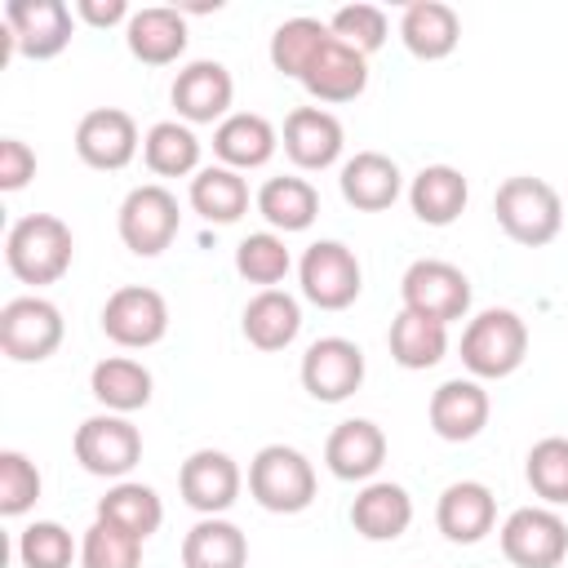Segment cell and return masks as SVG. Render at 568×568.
Segmentation results:
<instances>
[{
    "instance_id": "obj_1",
    "label": "cell",
    "mask_w": 568,
    "mask_h": 568,
    "mask_svg": "<svg viewBox=\"0 0 568 568\" xmlns=\"http://www.w3.org/2000/svg\"><path fill=\"white\" fill-rule=\"evenodd\" d=\"M75 235L53 213H27L4 235V262L22 284H58L71 271Z\"/></svg>"
},
{
    "instance_id": "obj_2",
    "label": "cell",
    "mask_w": 568,
    "mask_h": 568,
    "mask_svg": "<svg viewBox=\"0 0 568 568\" xmlns=\"http://www.w3.org/2000/svg\"><path fill=\"white\" fill-rule=\"evenodd\" d=\"M493 213H497V226L524 244V248H541L559 235L564 226V200L559 191L546 182V178H532V173H515L497 186L493 195Z\"/></svg>"
},
{
    "instance_id": "obj_3",
    "label": "cell",
    "mask_w": 568,
    "mask_h": 568,
    "mask_svg": "<svg viewBox=\"0 0 568 568\" xmlns=\"http://www.w3.org/2000/svg\"><path fill=\"white\" fill-rule=\"evenodd\" d=\"M528 355V324L510 306H488L466 320L462 328V364L475 382H501L510 377Z\"/></svg>"
},
{
    "instance_id": "obj_4",
    "label": "cell",
    "mask_w": 568,
    "mask_h": 568,
    "mask_svg": "<svg viewBox=\"0 0 568 568\" xmlns=\"http://www.w3.org/2000/svg\"><path fill=\"white\" fill-rule=\"evenodd\" d=\"M248 497L271 515H297L315 501V466L293 444H266L248 462Z\"/></svg>"
},
{
    "instance_id": "obj_5",
    "label": "cell",
    "mask_w": 568,
    "mask_h": 568,
    "mask_svg": "<svg viewBox=\"0 0 568 568\" xmlns=\"http://www.w3.org/2000/svg\"><path fill=\"white\" fill-rule=\"evenodd\" d=\"M115 226H120V240L129 253L138 257H160L178 226H182V209H178V195L160 182H142L133 186L124 200H120V213H115Z\"/></svg>"
},
{
    "instance_id": "obj_6",
    "label": "cell",
    "mask_w": 568,
    "mask_h": 568,
    "mask_svg": "<svg viewBox=\"0 0 568 568\" xmlns=\"http://www.w3.org/2000/svg\"><path fill=\"white\" fill-rule=\"evenodd\" d=\"M62 333H67L62 311L40 293H22V297H9L0 306V351L13 364L49 359L62 346Z\"/></svg>"
},
{
    "instance_id": "obj_7",
    "label": "cell",
    "mask_w": 568,
    "mask_h": 568,
    "mask_svg": "<svg viewBox=\"0 0 568 568\" xmlns=\"http://www.w3.org/2000/svg\"><path fill=\"white\" fill-rule=\"evenodd\" d=\"M302 297L320 311H346L364 288V266L342 240H315L297 262Z\"/></svg>"
},
{
    "instance_id": "obj_8",
    "label": "cell",
    "mask_w": 568,
    "mask_h": 568,
    "mask_svg": "<svg viewBox=\"0 0 568 568\" xmlns=\"http://www.w3.org/2000/svg\"><path fill=\"white\" fill-rule=\"evenodd\" d=\"M75 462L98 479H124L142 462V430L124 413H93L75 426Z\"/></svg>"
},
{
    "instance_id": "obj_9",
    "label": "cell",
    "mask_w": 568,
    "mask_h": 568,
    "mask_svg": "<svg viewBox=\"0 0 568 568\" xmlns=\"http://www.w3.org/2000/svg\"><path fill=\"white\" fill-rule=\"evenodd\" d=\"M501 555L515 568H559L568 559V524L555 506H519L497 528Z\"/></svg>"
},
{
    "instance_id": "obj_10",
    "label": "cell",
    "mask_w": 568,
    "mask_h": 568,
    "mask_svg": "<svg viewBox=\"0 0 568 568\" xmlns=\"http://www.w3.org/2000/svg\"><path fill=\"white\" fill-rule=\"evenodd\" d=\"M399 297H404V311L453 324V320H466L470 311V280L462 266L444 257H417L399 280Z\"/></svg>"
},
{
    "instance_id": "obj_11",
    "label": "cell",
    "mask_w": 568,
    "mask_h": 568,
    "mask_svg": "<svg viewBox=\"0 0 568 568\" xmlns=\"http://www.w3.org/2000/svg\"><path fill=\"white\" fill-rule=\"evenodd\" d=\"M75 13L62 0H9L4 4V40L22 58H58L71 44Z\"/></svg>"
},
{
    "instance_id": "obj_12",
    "label": "cell",
    "mask_w": 568,
    "mask_h": 568,
    "mask_svg": "<svg viewBox=\"0 0 568 568\" xmlns=\"http://www.w3.org/2000/svg\"><path fill=\"white\" fill-rule=\"evenodd\" d=\"M102 333L124 351H146L169 333V302L146 284H124L102 306Z\"/></svg>"
},
{
    "instance_id": "obj_13",
    "label": "cell",
    "mask_w": 568,
    "mask_h": 568,
    "mask_svg": "<svg viewBox=\"0 0 568 568\" xmlns=\"http://www.w3.org/2000/svg\"><path fill=\"white\" fill-rule=\"evenodd\" d=\"M302 390L320 404H342L364 386V351L351 337H315L302 355Z\"/></svg>"
},
{
    "instance_id": "obj_14",
    "label": "cell",
    "mask_w": 568,
    "mask_h": 568,
    "mask_svg": "<svg viewBox=\"0 0 568 568\" xmlns=\"http://www.w3.org/2000/svg\"><path fill=\"white\" fill-rule=\"evenodd\" d=\"M142 138H138V120L120 106H93L80 115L75 124V155L89 164V169H102V173H120L124 164H133Z\"/></svg>"
},
{
    "instance_id": "obj_15",
    "label": "cell",
    "mask_w": 568,
    "mask_h": 568,
    "mask_svg": "<svg viewBox=\"0 0 568 568\" xmlns=\"http://www.w3.org/2000/svg\"><path fill=\"white\" fill-rule=\"evenodd\" d=\"M178 488L195 515H226L244 488V475H240V462L231 453L195 448L178 470Z\"/></svg>"
},
{
    "instance_id": "obj_16",
    "label": "cell",
    "mask_w": 568,
    "mask_h": 568,
    "mask_svg": "<svg viewBox=\"0 0 568 568\" xmlns=\"http://www.w3.org/2000/svg\"><path fill=\"white\" fill-rule=\"evenodd\" d=\"M169 98H173V111H178L182 124H213V120L222 124V120L231 115L235 80H231V71H226L222 62L195 58V62H186V67L173 75Z\"/></svg>"
},
{
    "instance_id": "obj_17",
    "label": "cell",
    "mask_w": 568,
    "mask_h": 568,
    "mask_svg": "<svg viewBox=\"0 0 568 568\" xmlns=\"http://www.w3.org/2000/svg\"><path fill=\"white\" fill-rule=\"evenodd\" d=\"M488 413H493V399L484 390V382L475 377H448L430 390V404H426V417H430V430L448 444H466L475 439L484 426H488Z\"/></svg>"
},
{
    "instance_id": "obj_18",
    "label": "cell",
    "mask_w": 568,
    "mask_h": 568,
    "mask_svg": "<svg viewBox=\"0 0 568 568\" xmlns=\"http://www.w3.org/2000/svg\"><path fill=\"white\" fill-rule=\"evenodd\" d=\"M280 142H284V155H288L297 169L320 173V169L337 164V155H342V146H346V129H342V120H337L333 111H324V106H293V111L284 115Z\"/></svg>"
},
{
    "instance_id": "obj_19",
    "label": "cell",
    "mask_w": 568,
    "mask_h": 568,
    "mask_svg": "<svg viewBox=\"0 0 568 568\" xmlns=\"http://www.w3.org/2000/svg\"><path fill=\"white\" fill-rule=\"evenodd\" d=\"M382 462H386V430L368 417H346L324 439V466L337 479L368 484L382 470Z\"/></svg>"
},
{
    "instance_id": "obj_20",
    "label": "cell",
    "mask_w": 568,
    "mask_h": 568,
    "mask_svg": "<svg viewBox=\"0 0 568 568\" xmlns=\"http://www.w3.org/2000/svg\"><path fill=\"white\" fill-rule=\"evenodd\" d=\"M435 524L453 546H475L497 524V497L479 479H457L435 501Z\"/></svg>"
},
{
    "instance_id": "obj_21",
    "label": "cell",
    "mask_w": 568,
    "mask_h": 568,
    "mask_svg": "<svg viewBox=\"0 0 568 568\" xmlns=\"http://www.w3.org/2000/svg\"><path fill=\"white\" fill-rule=\"evenodd\" d=\"M302 89L315 102H355L368 89V58L337 36L315 53V62L302 71Z\"/></svg>"
},
{
    "instance_id": "obj_22",
    "label": "cell",
    "mask_w": 568,
    "mask_h": 568,
    "mask_svg": "<svg viewBox=\"0 0 568 568\" xmlns=\"http://www.w3.org/2000/svg\"><path fill=\"white\" fill-rule=\"evenodd\" d=\"M408 524H413V497L404 484L368 479L351 501V528L364 541H395L408 532Z\"/></svg>"
},
{
    "instance_id": "obj_23",
    "label": "cell",
    "mask_w": 568,
    "mask_h": 568,
    "mask_svg": "<svg viewBox=\"0 0 568 568\" xmlns=\"http://www.w3.org/2000/svg\"><path fill=\"white\" fill-rule=\"evenodd\" d=\"M124 44L146 67L178 62L186 53V18H182V9H169V4L133 9V18L124 22Z\"/></svg>"
},
{
    "instance_id": "obj_24",
    "label": "cell",
    "mask_w": 568,
    "mask_h": 568,
    "mask_svg": "<svg viewBox=\"0 0 568 568\" xmlns=\"http://www.w3.org/2000/svg\"><path fill=\"white\" fill-rule=\"evenodd\" d=\"M337 186H342V200H346L351 209L382 213V209H390V204L399 200L404 173H399V164H395L390 155H382V151H355V155L342 164Z\"/></svg>"
},
{
    "instance_id": "obj_25",
    "label": "cell",
    "mask_w": 568,
    "mask_h": 568,
    "mask_svg": "<svg viewBox=\"0 0 568 568\" xmlns=\"http://www.w3.org/2000/svg\"><path fill=\"white\" fill-rule=\"evenodd\" d=\"M399 40L413 58L422 62H439L462 44V18L453 4L444 0H413L399 13Z\"/></svg>"
},
{
    "instance_id": "obj_26",
    "label": "cell",
    "mask_w": 568,
    "mask_h": 568,
    "mask_svg": "<svg viewBox=\"0 0 568 568\" xmlns=\"http://www.w3.org/2000/svg\"><path fill=\"white\" fill-rule=\"evenodd\" d=\"M275 146H280V133H275V124H271L266 115H257V111H231V115L213 129V155H217L226 169H235V173L262 169V164L275 155Z\"/></svg>"
},
{
    "instance_id": "obj_27",
    "label": "cell",
    "mask_w": 568,
    "mask_h": 568,
    "mask_svg": "<svg viewBox=\"0 0 568 568\" xmlns=\"http://www.w3.org/2000/svg\"><path fill=\"white\" fill-rule=\"evenodd\" d=\"M240 328H244L248 346H257V351H284L302 333V306L284 288H257L248 297L244 315H240Z\"/></svg>"
},
{
    "instance_id": "obj_28",
    "label": "cell",
    "mask_w": 568,
    "mask_h": 568,
    "mask_svg": "<svg viewBox=\"0 0 568 568\" xmlns=\"http://www.w3.org/2000/svg\"><path fill=\"white\" fill-rule=\"evenodd\" d=\"M182 568H248V537L222 515H200L182 537Z\"/></svg>"
},
{
    "instance_id": "obj_29",
    "label": "cell",
    "mask_w": 568,
    "mask_h": 568,
    "mask_svg": "<svg viewBox=\"0 0 568 568\" xmlns=\"http://www.w3.org/2000/svg\"><path fill=\"white\" fill-rule=\"evenodd\" d=\"M466 200H470V186L453 164H426L408 182V204L426 226H453L466 213Z\"/></svg>"
},
{
    "instance_id": "obj_30",
    "label": "cell",
    "mask_w": 568,
    "mask_h": 568,
    "mask_svg": "<svg viewBox=\"0 0 568 568\" xmlns=\"http://www.w3.org/2000/svg\"><path fill=\"white\" fill-rule=\"evenodd\" d=\"M151 368L142 359H129V355H106L93 364L89 373V390L93 399L106 408V413H138L151 404Z\"/></svg>"
},
{
    "instance_id": "obj_31",
    "label": "cell",
    "mask_w": 568,
    "mask_h": 568,
    "mask_svg": "<svg viewBox=\"0 0 568 568\" xmlns=\"http://www.w3.org/2000/svg\"><path fill=\"white\" fill-rule=\"evenodd\" d=\"M257 213L266 217L271 231L280 235H293V231H306L315 217H320V191L306 182V178H266L262 191H257Z\"/></svg>"
},
{
    "instance_id": "obj_32",
    "label": "cell",
    "mask_w": 568,
    "mask_h": 568,
    "mask_svg": "<svg viewBox=\"0 0 568 568\" xmlns=\"http://www.w3.org/2000/svg\"><path fill=\"white\" fill-rule=\"evenodd\" d=\"M98 519L133 532L138 541H146L160 524H164V501L151 484H138V479H115L106 488V497H98Z\"/></svg>"
},
{
    "instance_id": "obj_33",
    "label": "cell",
    "mask_w": 568,
    "mask_h": 568,
    "mask_svg": "<svg viewBox=\"0 0 568 568\" xmlns=\"http://www.w3.org/2000/svg\"><path fill=\"white\" fill-rule=\"evenodd\" d=\"M386 346H390V359L399 368H435L448 351V324L439 320H426L417 311H399L390 320V333H386Z\"/></svg>"
},
{
    "instance_id": "obj_34",
    "label": "cell",
    "mask_w": 568,
    "mask_h": 568,
    "mask_svg": "<svg viewBox=\"0 0 568 568\" xmlns=\"http://www.w3.org/2000/svg\"><path fill=\"white\" fill-rule=\"evenodd\" d=\"M191 209L204 217V222H217V226H231L248 213V182L226 169V164H209L191 178Z\"/></svg>"
},
{
    "instance_id": "obj_35",
    "label": "cell",
    "mask_w": 568,
    "mask_h": 568,
    "mask_svg": "<svg viewBox=\"0 0 568 568\" xmlns=\"http://www.w3.org/2000/svg\"><path fill=\"white\" fill-rule=\"evenodd\" d=\"M142 160L155 178H186L200 173V138L182 120H160L142 138Z\"/></svg>"
},
{
    "instance_id": "obj_36",
    "label": "cell",
    "mask_w": 568,
    "mask_h": 568,
    "mask_svg": "<svg viewBox=\"0 0 568 568\" xmlns=\"http://www.w3.org/2000/svg\"><path fill=\"white\" fill-rule=\"evenodd\" d=\"M328 40H333L328 22H320V18H288V22L275 27L266 53H271V67H275L280 75L302 80V71L315 62V53H320Z\"/></svg>"
},
{
    "instance_id": "obj_37",
    "label": "cell",
    "mask_w": 568,
    "mask_h": 568,
    "mask_svg": "<svg viewBox=\"0 0 568 568\" xmlns=\"http://www.w3.org/2000/svg\"><path fill=\"white\" fill-rule=\"evenodd\" d=\"M524 479L541 506H568V435H546L524 457Z\"/></svg>"
},
{
    "instance_id": "obj_38",
    "label": "cell",
    "mask_w": 568,
    "mask_h": 568,
    "mask_svg": "<svg viewBox=\"0 0 568 568\" xmlns=\"http://www.w3.org/2000/svg\"><path fill=\"white\" fill-rule=\"evenodd\" d=\"M293 257H288V244L280 231H253L240 240L235 248V271L248 280V284H262V288H275L284 275H288Z\"/></svg>"
},
{
    "instance_id": "obj_39",
    "label": "cell",
    "mask_w": 568,
    "mask_h": 568,
    "mask_svg": "<svg viewBox=\"0 0 568 568\" xmlns=\"http://www.w3.org/2000/svg\"><path fill=\"white\" fill-rule=\"evenodd\" d=\"M80 568H142V541L93 515L80 537Z\"/></svg>"
},
{
    "instance_id": "obj_40",
    "label": "cell",
    "mask_w": 568,
    "mask_h": 568,
    "mask_svg": "<svg viewBox=\"0 0 568 568\" xmlns=\"http://www.w3.org/2000/svg\"><path fill=\"white\" fill-rule=\"evenodd\" d=\"M80 555V546L71 541V532L58 519H36L18 532V559L22 568H71V559Z\"/></svg>"
},
{
    "instance_id": "obj_41",
    "label": "cell",
    "mask_w": 568,
    "mask_h": 568,
    "mask_svg": "<svg viewBox=\"0 0 568 568\" xmlns=\"http://www.w3.org/2000/svg\"><path fill=\"white\" fill-rule=\"evenodd\" d=\"M40 488H44V479H40L36 462L18 448H4L0 453V515H9V519L27 515L40 501Z\"/></svg>"
},
{
    "instance_id": "obj_42",
    "label": "cell",
    "mask_w": 568,
    "mask_h": 568,
    "mask_svg": "<svg viewBox=\"0 0 568 568\" xmlns=\"http://www.w3.org/2000/svg\"><path fill=\"white\" fill-rule=\"evenodd\" d=\"M328 31H333L342 44H351V49H359V53L368 58V53H377V49L386 44L390 22H386V13H382L377 4H342V9L328 18Z\"/></svg>"
},
{
    "instance_id": "obj_43",
    "label": "cell",
    "mask_w": 568,
    "mask_h": 568,
    "mask_svg": "<svg viewBox=\"0 0 568 568\" xmlns=\"http://www.w3.org/2000/svg\"><path fill=\"white\" fill-rule=\"evenodd\" d=\"M36 178V151L22 138H0V191H22Z\"/></svg>"
},
{
    "instance_id": "obj_44",
    "label": "cell",
    "mask_w": 568,
    "mask_h": 568,
    "mask_svg": "<svg viewBox=\"0 0 568 568\" xmlns=\"http://www.w3.org/2000/svg\"><path fill=\"white\" fill-rule=\"evenodd\" d=\"M75 18L89 27H115V22H129L133 9L124 0H75Z\"/></svg>"
}]
</instances>
